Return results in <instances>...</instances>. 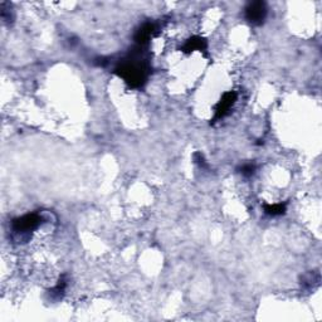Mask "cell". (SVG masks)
Listing matches in <instances>:
<instances>
[{"label":"cell","instance_id":"cell-1","mask_svg":"<svg viewBox=\"0 0 322 322\" xmlns=\"http://www.w3.org/2000/svg\"><path fill=\"white\" fill-rule=\"evenodd\" d=\"M142 48L136 45V48L130 52V56L115 68V75L122 78L131 88L143 87L150 75V66L147 61L142 58Z\"/></svg>","mask_w":322,"mask_h":322},{"label":"cell","instance_id":"cell-2","mask_svg":"<svg viewBox=\"0 0 322 322\" xmlns=\"http://www.w3.org/2000/svg\"><path fill=\"white\" fill-rule=\"evenodd\" d=\"M43 223L42 215L38 213H28L13 219L12 229L15 234H29L39 228Z\"/></svg>","mask_w":322,"mask_h":322},{"label":"cell","instance_id":"cell-3","mask_svg":"<svg viewBox=\"0 0 322 322\" xmlns=\"http://www.w3.org/2000/svg\"><path fill=\"white\" fill-rule=\"evenodd\" d=\"M245 19L253 26H262L268 15V8L264 2H252L244 10Z\"/></svg>","mask_w":322,"mask_h":322},{"label":"cell","instance_id":"cell-4","mask_svg":"<svg viewBox=\"0 0 322 322\" xmlns=\"http://www.w3.org/2000/svg\"><path fill=\"white\" fill-rule=\"evenodd\" d=\"M235 101H237V92L234 91H228L221 96L220 101L216 104L215 106V115L213 121L221 120L223 117H226L229 112H231V108L234 106Z\"/></svg>","mask_w":322,"mask_h":322},{"label":"cell","instance_id":"cell-5","mask_svg":"<svg viewBox=\"0 0 322 322\" xmlns=\"http://www.w3.org/2000/svg\"><path fill=\"white\" fill-rule=\"evenodd\" d=\"M156 32V24L155 23H147L142 24L139 29L136 31L134 36V40L136 43V45H140V47H145L148 43V40L151 39V37L155 34Z\"/></svg>","mask_w":322,"mask_h":322},{"label":"cell","instance_id":"cell-6","mask_svg":"<svg viewBox=\"0 0 322 322\" xmlns=\"http://www.w3.org/2000/svg\"><path fill=\"white\" fill-rule=\"evenodd\" d=\"M207 48H208V42L204 39V38L199 37V36H194L186 40L185 44L181 47V51H183L184 53H191V52H194V51H200V52H203V51H205Z\"/></svg>","mask_w":322,"mask_h":322},{"label":"cell","instance_id":"cell-7","mask_svg":"<svg viewBox=\"0 0 322 322\" xmlns=\"http://www.w3.org/2000/svg\"><path fill=\"white\" fill-rule=\"evenodd\" d=\"M264 213L269 216H280L286 213L287 204L286 203H276V204H264Z\"/></svg>","mask_w":322,"mask_h":322},{"label":"cell","instance_id":"cell-8","mask_svg":"<svg viewBox=\"0 0 322 322\" xmlns=\"http://www.w3.org/2000/svg\"><path fill=\"white\" fill-rule=\"evenodd\" d=\"M320 283V275L316 272H308L301 280V285L306 289H312L313 287H317Z\"/></svg>","mask_w":322,"mask_h":322},{"label":"cell","instance_id":"cell-9","mask_svg":"<svg viewBox=\"0 0 322 322\" xmlns=\"http://www.w3.org/2000/svg\"><path fill=\"white\" fill-rule=\"evenodd\" d=\"M67 287V281L64 280V276L62 278H59L58 283L54 287L53 289H51V299L54 300V301H58V300L62 299V296L64 294V291H66Z\"/></svg>","mask_w":322,"mask_h":322},{"label":"cell","instance_id":"cell-10","mask_svg":"<svg viewBox=\"0 0 322 322\" xmlns=\"http://www.w3.org/2000/svg\"><path fill=\"white\" fill-rule=\"evenodd\" d=\"M256 169H257L256 165L252 164V162H248V164L242 165V166H240L238 170H239V172L243 175V177L251 178V177H253L254 172H256Z\"/></svg>","mask_w":322,"mask_h":322},{"label":"cell","instance_id":"cell-11","mask_svg":"<svg viewBox=\"0 0 322 322\" xmlns=\"http://www.w3.org/2000/svg\"><path fill=\"white\" fill-rule=\"evenodd\" d=\"M193 159H194V162H195V164H197L199 165L200 167H202V169H208V164H207V161H205V159H204V155H203L202 153H199V151H197V153H195L193 155Z\"/></svg>","mask_w":322,"mask_h":322}]
</instances>
